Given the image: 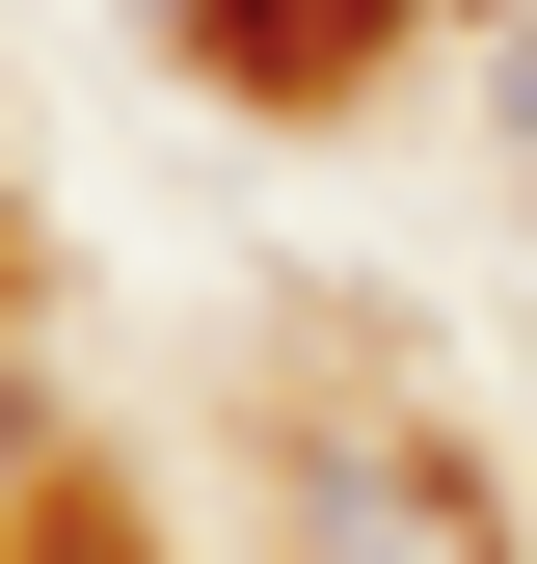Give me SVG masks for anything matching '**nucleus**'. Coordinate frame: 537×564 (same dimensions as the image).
<instances>
[{
    "mask_svg": "<svg viewBox=\"0 0 537 564\" xmlns=\"http://www.w3.org/2000/svg\"><path fill=\"white\" fill-rule=\"evenodd\" d=\"M511 134H537V54H511Z\"/></svg>",
    "mask_w": 537,
    "mask_h": 564,
    "instance_id": "nucleus-1",
    "label": "nucleus"
},
{
    "mask_svg": "<svg viewBox=\"0 0 537 564\" xmlns=\"http://www.w3.org/2000/svg\"><path fill=\"white\" fill-rule=\"evenodd\" d=\"M457 28H484V0H457Z\"/></svg>",
    "mask_w": 537,
    "mask_h": 564,
    "instance_id": "nucleus-2",
    "label": "nucleus"
}]
</instances>
